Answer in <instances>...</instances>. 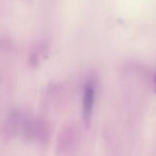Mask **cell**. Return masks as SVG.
Wrapping results in <instances>:
<instances>
[{
    "label": "cell",
    "mask_w": 156,
    "mask_h": 156,
    "mask_svg": "<svg viewBox=\"0 0 156 156\" xmlns=\"http://www.w3.org/2000/svg\"><path fill=\"white\" fill-rule=\"evenodd\" d=\"M95 101V88L93 82H89L84 86L83 94V119L84 124L89 127L91 123Z\"/></svg>",
    "instance_id": "obj_1"
},
{
    "label": "cell",
    "mask_w": 156,
    "mask_h": 156,
    "mask_svg": "<svg viewBox=\"0 0 156 156\" xmlns=\"http://www.w3.org/2000/svg\"><path fill=\"white\" fill-rule=\"evenodd\" d=\"M155 83H156V77H155Z\"/></svg>",
    "instance_id": "obj_2"
}]
</instances>
